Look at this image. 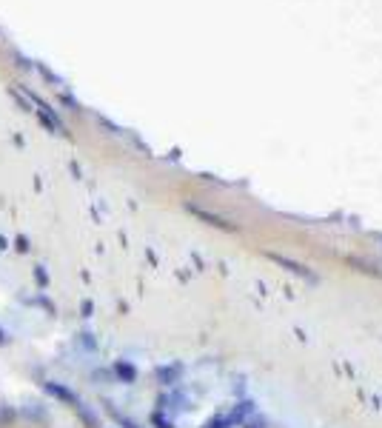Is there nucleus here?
I'll return each mask as SVG.
<instances>
[{
  "instance_id": "nucleus-2",
  "label": "nucleus",
  "mask_w": 382,
  "mask_h": 428,
  "mask_svg": "<svg viewBox=\"0 0 382 428\" xmlns=\"http://www.w3.org/2000/svg\"><path fill=\"white\" fill-rule=\"evenodd\" d=\"M17 414H21L26 422H32V425H49V411H46V405L34 403V400H26V405H23Z\"/></svg>"
},
{
  "instance_id": "nucleus-7",
  "label": "nucleus",
  "mask_w": 382,
  "mask_h": 428,
  "mask_svg": "<svg viewBox=\"0 0 382 428\" xmlns=\"http://www.w3.org/2000/svg\"><path fill=\"white\" fill-rule=\"evenodd\" d=\"M17 251H29V240H23V237L17 240Z\"/></svg>"
},
{
  "instance_id": "nucleus-6",
  "label": "nucleus",
  "mask_w": 382,
  "mask_h": 428,
  "mask_svg": "<svg viewBox=\"0 0 382 428\" xmlns=\"http://www.w3.org/2000/svg\"><path fill=\"white\" fill-rule=\"evenodd\" d=\"M6 345H12V337H9V332L3 325H0V348H6Z\"/></svg>"
},
{
  "instance_id": "nucleus-1",
  "label": "nucleus",
  "mask_w": 382,
  "mask_h": 428,
  "mask_svg": "<svg viewBox=\"0 0 382 428\" xmlns=\"http://www.w3.org/2000/svg\"><path fill=\"white\" fill-rule=\"evenodd\" d=\"M41 388H43V394L46 397H52V400H57V403H66V405H71V408H78L83 400L78 397V392H71L69 385H63V383H54V380H46V383H41Z\"/></svg>"
},
{
  "instance_id": "nucleus-3",
  "label": "nucleus",
  "mask_w": 382,
  "mask_h": 428,
  "mask_svg": "<svg viewBox=\"0 0 382 428\" xmlns=\"http://www.w3.org/2000/svg\"><path fill=\"white\" fill-rule=\"evenodd\" d=\"M17 420H21V414H17V408L9 405L6 400H0V428H12Z\"/></svg>"
},
{
  "instance_id": "nucleus-4",
  "label": "nucleus",
  "mask_w": 382,
  "mask_h": 428,
  "mask_svg": "<svg viewBox=\"0 0 382 428\" xmlns=\"http://www.w3.org/2000/svg\"><path fill=\"white\" fill-rule=\"evenodd\" d=\"M34 283L37 288H49V271L43 266H34Z\"/></svg>"
},
{
  "instance_id": "nucleus-5",
  "label": "nucleus",
  "mask_w": 382,
  "mask_h": 428,
  "mask_svg": "<svg viewBox=\"0 0 382 428\" xmlns=\"http://www.w3.org/2000/svg\"><path fill=\"white\" fill-rule=\"evenodd\" d=\"M34 303H37V306H41V308H46V311H49V314H52V317L57 314V308H54V303H52L49 297H37Z\"/></svg>"
}]
</instances>
